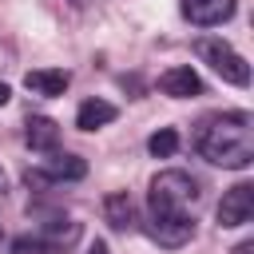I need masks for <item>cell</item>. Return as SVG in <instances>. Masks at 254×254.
I'll return each mask as SVG.
<instances>
[{
  "label": "cell",
  "instance_id": "1",
  "mask_svg": "<svg viewBox=\"0 0 254 254\" xmlns=\"http://www.w3.org/2000/svg\"><path fill=\"white\" fill-rule=\"evenodd\" d=\"M194 202H198V183L187 171L155 175L147 194V234L171 250L187 246L194 238Z\"/></svg>",
  "mask_w": 254,
  "mask_h": 254
},
{
  "label": "cell",
  "instance_id": "2",
  "mask_svg": "<svg viewBox=\"0 0 254 254\" xmlns=\"http://www.w3.org/2000/svg\"><path fill=\"white\" fill-rule=\"evenodd\" d=\"M194 151L226 171H246L254 163V119L246 111L206 115L194 127Z\"/></svg>",
  "mask_w": 254,
  "mask_h": 254
},
{
  "label": "cell",
  "instance_id": "3",
  "mask_svg": "<svg viewBox=\"0 0 254 254\" xmlns=\"http://www.w3.org/2000/svg\"><path fill=\"white\" fill-rule=\"evenodd\" d=\"M194 56H198L202 64H210L226 83H234V87H246V83H250V64H246L226 40H218V36H198V40H194Z\"/></svg>",
  "mask_w": 254,
  "mask_h": 254
},
{
  "label": "cell",
  "instance_id": "4",
  "mask_svg": "<svg viewBox=\"0 0 254 254\" xmlns=\"http://www.w3.org/2000/svg\"><path fill=\"white\" fill-rule=\"evenodd\" d=\"M87 175V163L79 159V155H56L52 151V159L44 163V167H36V171H28L24 179H28V187H44V183H75V179H83Z\"/></svg>",
  "mask_w": 254,
  "mask_h": 254
},
{
  "label": "cell",
  "instance_id": "5",
  "mask_svg": "<svg viewBox=\"0 0 254 254\" xmlns=\"http://www.w3.org/2000/svg\"><path fill=\"white\" fill-rule=\"evenodd\" d=\"M254 214V187L250 183H234L230 190H222L218 202V226H242Z\"/></svg>",
  "mask_w": 254,
  "mask_h": 254
},
{
  "label": "cell",
  "instance_id": "6",
  "mask_svg": "<svg viewBox=\"0 0 254 254\" xmlns=\"http://www.w3.org/2000/svg\"><path fill=\"white\" fill-rule=\"evenodd\" d=\"M234 0H183V16L198 28H214V24H226L234 16Z\"/></svg>",
  "mask_w": 254,
  "mask_h": 254
},
{
  "label": "cell",
  "instance_id": "7",
  "mask_svg": "<svg viewBox=\"0 0 254 254\" xmlns=\"http://www.w3.org/2000/svg\"><path fill=\"white\" fill-rule=\"evenodd\" d=\"M40 242H44V250L48 254H64L67 246H75V238H79V222H71V218H48V222H40V234H36Z\"/></svg>",
  "mask_w": 254,
  "mask_h": 254
},
{
  "label": "cell",
  "instance_id": "8",
  "mask_svg": "<svg viewBox=\"0 0 254 254\" xmlns=\"http://www.w3.org/2000/svg\"><path fill=\"white\" fill-rule=\"evenodd\" d=\"M159 91L171 99H190V95H202V79L194 67H171L159 75Z\"/></svg>",
  "mask_w": 254,
  "mask_h": 254
},
{
  "label": "cell",
  "instance_id": "9",
  "mask_svg": "<svg viewBox=\"0 0 254 254\" xmlns=\"http://www.w3.org/2000/svg\"><path fill=\"white\" fill-rule=\"evenodd\" d=\"M24 143H28L32 151H40V155H52V151L60 147V127H56V119L32 115V119L24 123Z\"/></svg>",
  "mask_w": 254,
  "mask_h": 254
},
{
  "label": "cell",
  "instance_id": "10",
  "mask_svg": "<svg viewBox=\"0 0 254 254\" xmlns=\"http://www.w3.org/2000/svg\"><path fill=\"white\" fill-rule=\"evenodd\" d=\"M67 83H71V75L64 67H36V71L24 75V87L36 91V95H64Z\"/></svg>",
  "mask_w": 254,
  "mask_h": 254
},
{
  "label": "cell",
  "instance_id": "11",
  "mask_svg": "<svg viewBox=\"0 0 254 254\" xmlns=\"http://www.w3.org/2000/svg\"><path fill=\"white\" fill-rule=\"evenodd\" d=\"M103 218L115 226V230H135V202L127 190H115L103 198Z\"/></svg>",
  "mask_w": 254,
  "mask_h": 254
},
{
  "label": "cell",
  "instance_id": "12",
  "mask_svg": "<svg viewBox=\"0 0 254 254\" xmlns=\"http://www.w3.org/2000/svg\"><path fill=\"white\" fill-rule=\"evenodd\" d=\"M115 115H119L115 103H107V99H87V103H79V111H75V127H79V131H95V127H107Z\"/></svg>",
  "mask_w": 254,
  "mask_h": 254
},
{
  "label": "cell",
  "instance_id": "13",
  "mask_svg": "<svg viewBox=\"0 0 254 254\" xmlns=\"http://www.w3.org/2000/svg\"><path fill=\"white\" fill-rule=\"evenodd\" d=\"M147 151H151L155 159H171V155L179 151V131H175V127H163V131H155V135L147 139Z\"/></svg>",
  "mask_w": 254,
  "mask_h": 254
},
{
  "label": "cell",
  "instance_id": "14",
  "mask_svg": "<svg viewBox=\"0 0 254 254\" xmlns=\"http://www.w3.org/2000/svg\"><path fill=\"white\" fill-rule=\"evenodd\" d=\"M12 254H48L40 238H16L12 242Z\"/></svg>",
  "mask_w": 254,
  "mask_h": 254
},
{
  "label": "cell",
  "instance_id": "15",
  "mask_svg": "<svg viewBox=\"0 0 254 254\" xmlns=\"http://www.w3.org/2000/svg\"><path fill=\"white\" fill-rule=\"evenodd\" d=\"M250 250H254V242H238L234 246V254H250Z\"/></svg>",
  "mask_w": 254,
  "mask_h": 254
},
{
  "label": "cell",
  "instance_id": "16",
  "mask_svg": "<svg viewBox=\"0 0 254 254\" xmlns=\"http://www.w3.org/2000/svg\"><path fill=\"white\" fill-rule=\"evenodd\" d=\"M8 99H12V91H8V83H0V107H4Z\"/></svg>",
  "mask_w": 254,
  "mask_h": 254
},
{
  "label": "cell",
  "instance_id": "17",
  "mask_svg": "<svg viewBox=\"0 0 254 254\" xmlns=\"http://www.w3.org/2000/svg\"><path fill=\"white\" fill-rule=\"evenodd\" d=\"M87 254H107V246H103V242H91V250H87Z\"/></svg>",
  "mask_w": 254,
  "mask_h": 254
},
{
  "label": "cell",
  "instance_id": "18",
  "mask_svg": "<svg viewBox=\"0 0 254 254\" xmlns=\"http://www.w3.org/2000/svg\"><path fill=\"white\" fill-rule=\"evenodd\" d=\"M4 190H8V175L0 171V198H4Z\"/></svg>",
  "mask_w": 254,
  "mask_h": 254
},
{
  "label": "cell",
  "instance_id": "19",
  "mask_svg": "<svg viewBox=\"0 0 254 254\" xmlns=\"http://www.w3.org/2000/svg\"><path fill=\"white\" fill-rule=\"evenodd\" d=\"M0 238H4V226H0Z\"/></svg>",
  "mask_w": 254,
  "mask_h": 254
}]
</instances>
